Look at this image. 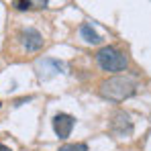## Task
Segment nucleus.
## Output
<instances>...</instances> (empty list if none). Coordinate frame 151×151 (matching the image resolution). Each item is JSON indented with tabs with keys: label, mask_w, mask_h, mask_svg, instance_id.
<instances>
[{
	"label": "nucleus",
	"mask_w": 151,
	"mask_h": 151,
	"mask_svg": "<svg viewBox=\"0 0 151 151\" xmlns=\"http://www.w3.org/2000/svg\"><path fill=\"white\" fill-rule=\"evenodd\" d=\"M98 90H100L102 98H106V100L123 102L137 92V84H135V80H131L127 76H112L102 82Z\"/></svg>",
	"instance_id": "f257e3e1"
},
{
	"label": "nucleus",
	"mask_w": 151,
	"mask_h": 151,
	"mask_svg": "<svg viewBox=\"0 0 151 151\" xmlns=\"http://www.w3.org/2000/svg\"><path fill=\"white\" fill-rule=\"evenodd\" d=\"M96 63L98 68L104 70V72H123L127 70L129 61H127V55L123 51H119L112 45H104L98 49L96 53Z\"/></svg>",
	"instance_id": "f03ea898"
},
{
	"label": "nucleus",
	"mask_w": 151,
	"mask_h": 151,
	"mask_svg": "<svg viewBox=\"0 0 151 151\" xmlns=\"http://www.w3.org/2000/svg\"><path fill=\"white\" fill-rule=\"evenodd\" d=\"M108 129H110V133H112V135H116V137H125V135H129V133L133 131L131 116H129L127 112H123V110L114 112V114L110 116Z\"/></svg>",
	"instance_id": "7ed1b4c3"
},
{
	"label": "nucleus",
	"mask_w": 151,
	"mask_h": 151,
	"mask_svg": "<svg viewBox=\"0 0 151 151\" xmlns=\"http://www.w3.org/2000/svg\"><path fill=\"white\" fill-rule=\"evenodd\" d=\"M19 39H21V43H23V47L27 51H39L43 47V35L37 31V29H33V27H27L21 31V35H19Z\"/></svg>",
	"instance_id": "20e7f679"
},
{
	"label": "nucleus",
	"mask_w": 151,
	"mask_h": 151,
	"mask_svg": "<svg viewBox=\"0 0 151 151\" xmlns=\"http://www.w3.org/2000/svg\"><path fill=\"white\" fill-rule=\"evenodd\" d=\"M76 125V119L72 114H65V112H59L53 116V131L59 139H68L72 135V129Z\"/></svg>",
	"instance_id": "39448f33"
},
{
	"label": "nucleus",
	"mask_w": 151,
	"mask_h": 151,
	"mask_svg": "<svg viewBox=\"0 0 151 151\" xmlns=\"http://www.w3.org/2000/svg\"><path fill=\"white\" fill-rule=\"evenodd\" d=\"M80 33H82V37L88 41V43H100L102 39H100V35L96 33V31H92V27L90 25H82V29H80Z\"/></svg>",
	"instance_id": "423d86ee"
},
{
	"label": "nucleus",
	"mask_w": 151,
	"mask_h": 151,
	"mask_svg": "<svg viewBox=\"0 0 151 151\" xmlns=\"http://www.w3.org/2000/svg\"><path fill=\"white\" fill-rule=\"evenodd\" d=\"M57 151H88V145L86 143H65Z\"/></svg>",
	"instance_id": "0eeeda50"
},
{
	"label": "nucleus",
	"mask_w": 151,
	"mask_h": 151,
	"mask_svg": "<svg viewBox=\"0 0 151 151\" xmlns=\"http://www.w3.org/2000/svg\"><path fill=\"white\" fill-rule=\"evenodd\" d=\"M31 4V8H45L49 4V0H27Z\"/></svg>",
	"instance_id": "6e6552de"
},
{
	"label": "nucleus",
	"mask_w": 151,
	"mask_h": 151,
	"mask_svg": "<svg viewBox=\"0 0 151 151\" xmlns=\"http://www.w3.org/2000/svg\"><path fill=\"white\" fill-rule=\"evenodd\" d=\"M0 151H12V149H10V147H6V145H2V143H0Z\"/></svg>",
	"instance_id": "1a4fd4ad"
}]
</instances>
